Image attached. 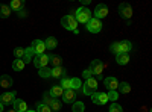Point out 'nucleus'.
<instances>
[{
  "label": "nucleus",
  "mask_w": 152,
  "mask_h": 112,
  "mask_svg": "<svg viewBox=\"0 0 152 112\" xmlns=\"http://www.w3.org/2000/svg\"><path fill=\"white\" fill-rule=\"evenodd\" d=\"M131 48H132L131 41L123 40V41H116V43H113L111 47H110V50H111L113 53L119 55V53H129V52H131Z\"/></svg>",
  "instance_id": "obj_1"
},
{
  "label": "nucleus",
  "mask_w": 152,
  "mask_h": 112,
  "mask_svg": "<svg viewBox=\"0 0 152 112\" xmlns=\"http://www.w3.org/2000/svg\"><path fill=\"white\" fill-rule=\"evenodd\" d=\"M73 17H75V20L78 21V23H88V20L91 18V11L88 9V8H85V6H81V8H78L75 11V14H73Z\"/></svg>",
  "instance_id": "obj_2"
},
{
  "label": "nucleus",
  "mask_w": 152,
  "mask_h": 112,
  "mask_svg": "<svg viewBox=\"0 0 152 112\" xmlns=\"http://www.w3.org/2000/svg\"><path fill=\"white\" fill-rule=\"evenodd\" d=\"M97 86H99L97 80H96L94 77H90V79H87V80H85V83L82 85L81 91H82V94H84V95H91L93 92H96Z\"/></svg>",
  "instance_id": "obj_3"
},
{
  "label": "nucleus",
  "mask_w": 152,
  "mask_h": 112,
  "mask_svg": "<svg viewBox=\"0 0 152 112\" xmlns=\"http://www.w3.org/2000/svg\"><path fill=\"white\" fill-rule=\"evenodd\" d=\"M61 24H62V27L70 30V32H75V30H78V21L75 20L73 14H69V15H64L61 18Z\"/></svg>",
  "instance_id": "obj_4"
},
{
  "label": "nucleus",
  "mask_w": 152,
  "mask_h": 112,
  "mask_svg": "<svg viewBox=\"0 0 152 112\" xmlns=\"http://www.w3.org/2000/svg\"><path fill=\"white\" fill-rule=\"evenodd\" d=\"M32 62H34V65L40 70V68H44V67H47V64L50 62V55H38V56H34V59H32Z\"/></svg>",
  "instance_id": "obj_5"
},
{
  "label": "nucleus",
  "mask_w": 152,
  "mask_h": 112,
  "mask_svg": "<svg viewBox=\"0 0 152 112\" xmlns=\"http://www.w3.org/2000/svg\"><path fill=\"white\" fill-rule=\"evenodd\" d=\"M87 30L91 32V33H99L100 30H102V23H100V20L91 17L87 23Z\"/></svg>",
  "instance_id": "obj_6"
},
{
  "label": "nucleus",
  "mask_w": 152,
  "mask_h": 112,
  "mask_svg": "<svg viewBox=\"0 0 152 112\" xmlns=\"http://www.w3.org/2000/svg\"><path fill=\"white\" fill-rule=\"evenodd\" d=\"M104 68H105V65L102 64V61H99V59H94V61H91V64H90V70L93 74H96V76H102V71H104Z\"/></svg>",
  "instance_id": "obj_7"
},
{
  "label": "nucleus",
  "mask_w": 152,
  "mask_h": 112,
  "mask_svg": "<svg viewBox=\"0 0 152 112\" xmlns=\"http://www.w3.org/2000/svg\"><path fill=\"white\" fill-rule=\"evenodd\" d=\"M91 102L94 103V105H97V106H102V105H105L107 102H108V97H107V94L105 92H93L91 95Z\"/></svg>",
  "instance_id": "obj_8"
},
{
  "label": "nucleus",
  "mask_w": 152,
  "mask_h": 112,
  "mask_svg": "<svg viewBox=\"0 0 152 112\" xmlns=\"http://www.w3.org/2000/svg\"><path fill=\"white\" fill-rule=\"evenodd\" d=\"M119 12L125 20H129L132 17V8H131L129 3H120L119 5Z\"/></svg>",
  "instance_id": "obj_9"
},
{
  "label": "nucleus",
  "mask_w": 152,
  "mask_h": 112,
  "mask_svg": "<svg viewBox=\"0 0 152 112\" xmlns=\"http://www.w3.org/2000/svg\"><path fill=\"white\" fill-rule=\"evenodd\" d=\"M76 97H78V91H75V90H66L64 94H62V102L73 105L76 102Z\"/></svg>",
  "instance_id": "obj_10"
},
{
  "label": "nucleus",
  "mask_w": 152,
  "mask_h": 112,
  "mask_svg": "<svg viewBox=\"0 0 152 112\" xmlns=\"http://www.w3.org/2000/svg\"><path fill=\"white\" fill-rule=\"evenodd\" d=\"M15 95H17L15 91H11V92L2 94V95H0V103H2V105H12V103H14V100L17 98Z\"/></svg>",
  "instance_id": "obj_11"
},
{
  "label": "nucleus",
  "mask_w": 152,
  "mask_h": 112,
  "mask_svg": "<svg viewBox=\"0 0 152 112\" xmlns=\"http://www.w3.org/2000/svg\"><path fill=\"white\" fill-rule=\"evenodd\" d=\"M31 47L34 48L35 56H38V55H44V52H46V46H44V41H41V40H34Z\"/></svg>",
  "instance_id": "obj_12"
},
{
  "label": "nucleus",
  "mask_w": 152,
  "mask_h": 112,
  "mask_svg": "<svg viewBox=\"0 0 152 112\" xmlns=\"http://www.w3.org/2000/svg\"><path fill=\"white\" fill-rule=\"evenodd\" d=\"M107 15H108V8H107V5L99 3V5L96 6V9H94V18L100 20V18H104V17H107Z\"/></svg>",
  "instance_id": "obj_13"
},
{
  "label": "nucleus",
  "mask_w": 152,
  "mask_h": 112,
  "mask_svg": "<svg viewBox=\"0 0 152 112\" xmlns=\"http://www.w3.org/2000/svg\"><path fill=\"white\" fill-rule=\"evenodd\" d=\"M104 83H105V86H107L110 91H117V88H119V80L116 77H113V76L105 77L104 79Z\"/></svg>",
  "instance_id": "obj_14"
},
{
  "label": "nucleus",
  "mask_w": 152,
  "mask_h": 112,
  "mask_svg": "<svg viewBox=\"0 0 152 112\" xmlns=\"http://www.w3.org/2000/svg\"><path fill=\"white\" fill-rule=\"evenodd\" d=\"M12 109H14L15 112H26L28 111V105L24 100H21V98H15L14 103H12Z\"/></svg>",
  "instance_id": "obj_15"
},
{
  "label": "nucleus",
  "mask_w": 152,
  "mask_h": 112,
  "mask_svg": "<svg viewBox=\"0 0 152 112\" xmlns=\"http://www.w3.org/2000/svg\"><path fill=\"white\" fill-rule=\"evenodd\" d=\"M35 56V52H34V48L32 47H26L24 48V56H23V62L24 64H29V62H32Z\"/></svg>",
  "instance_id": "obj_16"
},
{
  "label": "nucleus",
  "mask_w": 152,
  "mask_h": 112,
  "mask_svg": "<svg viewBox=\"0 0 152 112\" xmlns=\"http://www.w3.org/2000/svg\"><path fill=\"white\" fill-rule=\"evenodd\" d=\"M49 92H50V95H52L53 98H58V97H62V94H64V90H62L59 85H53L52 88L49 90Z\"/></svg>",
  "instance_id": "obj_17"
},
{
  "label": "nucleus",
  "mask_w": 152,
  "mask_h": 112,
  "mask_svg": "<svg viewBox=\"0 0 152 112\" xmlns=\"http://www.w3.org/2000/svg\"><path fill=\"white\" fill-rule=\"evenodd\" d=\"M66 74H67V70L66 68H62V67H53L52 68V77H64L66 76Z\"/></svg>",
  "instance_id": "obj_18"
},
{
  "label": "nucleus",
  "mask_w": 152,
  "mask_h": 112,
  "mask_svg": "<svg viewBox=\"0 0 152 112\" xmlns=\"http://www.w3.org/2000/svg\"><path fill=\"white\" fill-rule=\"evenodd\" d=\"M0 86H2V88H9V86H12V77L8 76V74L0 76Z\"/></svg>",
  "instance_id": "obj_19"
},
{
  "label": "nucleus",
  "mask_w": 152,
  "mask_h": 112,
  "mask_svg": "<svg viewBox=\"0 0 152 112\" xmlns=\"http://www.w3.org/2000/svg\"><path fill=\"white\" fill-rule=\"evenodd\" d=\"M116 62L119 65H126L129 62V55L128 53H119V55H116Z\"/></svg>",
  "instance_id": "obj_20"
},
{
  "label": "nucleus",
  "mask_w": 152,
  "mask_h": 112,
  "mask_svg": "<svg viewBox=\"0 0 152 112\" xmlns=\"http://www.w3.org/2000/svg\"><path fill=\"white\" fill-rule=\"evenodd\" d=\"M8 6L11 8V11H15V12H18L20 9H23L24 2H23V0H12V2H11Z\"/></svg>",
  "instance_id": "obj_21"
},
{
  "label": "nucleus",
  "mask_w": 152,
  "mask_h": 112,
  "mask_svg": "<svg viewBox=\"0 0 152 112\" xmlns=\"http://www.w3.org/2000/svg\"><path fill=\"white\" fill-rule=\"evenodd\" d=\"M70 85H72V90L81 91V88H82V80H81L79 77H72V79H70Z\"/></svg>",
  "instance_id": "obj_22"
},
{
  "label": "nucleus",
  "mask_w": 152,
  "mask_h": 112,
  "mask_svg": "<svg viewBox=\"0 0 152 112\" xmlns=\"http://www.w3.org/2000/svg\"><path fill=\"white\" fill-rule=\"evenodd\" d=\"M44 46H46V48H49V50H53V48H56V46H58V41L53 38V36H49V38H46V41H44Z\"/></svg>",
  "instance_id": "obj_23"
},
{
  "label": "nucleus",
  "mask_w": 152,
  "mask_h": 112,
  "mask_svg": "<svg viewBox=\"0 0 152 112\" xmlns=\"http://www.w3.org/2000/svg\"><path fill=\"white\" fill-rule=\"evenodd\" d=\"M38 74H40V77H43V79H49V77H52V70L49 67H44V68L38 70Z\"/></svg>",
  "instance_id": "obj_24"
},
{
  "label": "nucleus",
  "mask_w": 152,
  "mask_h": 112,
  "mask_svg": "<svg viewBox=\"0 0 152 112\" xmlns=\"http://www.w3.org/2000/svg\"><path fill=\"white\" fill-rule=\"evenodd\" d=\"M24 67H26V64L23 62V59H15L14 62H12V70L14 71H21Z\"/></svg>",
  "instance_id": "obj_25"
},
{
  "label": "nucleus",
  "mask_w": 152,
  "mask_h": 112,
  "mask_svg": "<svg viewBox=\"0 0 152 112\" xmlns=\"http://www.w3.org/2000/svg\"><path fill=\"white\" fill-rule=\"evenodd\" d=\"M11 8L8 6V5H0V17L2 18H8L9 15H11Z\"/></svg>",
  "instance_id": "obj_26"
},
{
  "label": "nucleus",
  "mask_w": 152,
  "mask_h": 112,
  "mask_svg": "<svg viewBox=\"0 0 152 112\" xmlns=\"http://www.w3.org/2000/svg\"><path fill=\"white\" fill-rule=\"evenodd\" d=\"M59 86L62 90H72V85H70V77H67V76H64V77H61V83H59Z\"/></svg>",
  "instance_id": "obj_27"
},
{
  "label": "nucleus",
  "mask_w": 152,
  "mask_h": 112,
  "mask_svg": "<svg viewBox=\"0 0 152 112\" xmlns=\"http://www.w3.org/2000/svg\"><path fill=\"white\" fill-rule=\"evenodd\" d=\"M122 94H128L129 91H131V85L128 83V82H122V83H119V88H117Z\"/></svg>",
  "instance_id": "obj_28"
},
{
  "label": "nucleus",
  "mask_w": 152,
  "mask_h": 112,
  "mask_svg": "<svg viewBox=\"0 0 152 112\" xmlns=\"http://www.w3.org/2000/svg\"><path fill=\"white\" fill-rule=\"evenodd\" d=\"M52 102H53V97L50 95V92H49V91H46V92L43 94V102H41V103H44L46 106H49V108H50Z\"/></svg>",
  "instance_id": "obj_29"
},
{
  "label": "nucleus",
  "mask_w": 152,
  "mask_h": 112,
  "mask_svg": "<svg viewBox=\"0 0 152 112\" xmlns=\"http://www.w3.org/2000/svg\"><path fill=\"white\" fill-rule=\"evenodd\" d=\"M72 109H73V112H84V111H85V105H84L82 102H78V100H76V102L73 103Z\"/></svg>",
  "instance_id": "obj_30"
},
{
  "label": "nucleus",
  "mask_w": 152,
  "mask_h": 112,
  "mask_svg": "<svg viewBox=\"0 0 152 112\" xmlns=\"http://www.w3.org/2000/svg\"><path fill=\"white\" fill-rule=\"evenodd\" d=\"M35 111H37V112H52L49 106H46V105H44V103H41V102H38V103H37Z\"/></svg>",
  "instance_id": "obj_31"
},
{
  "label": "nucleus",
  "mask_w": 152,
  "mask_h": 112,
  "mask_svg": "<svg viewBox=\"0 0 152 112\" xmlns=\"http://www.w3.org/2000/svg\"><path fill=\"white\" fill-rule=\"evenodd\" d=\"M50 111L52 112H59L61 111V102L58 100V98H53L52 105H50Z\"/></svg>",
  "instance_id": "obj_32"
},
{
  "label": "nucleus",
  "mask_w": 152,
  "mask_h": 112,
  "mask_svg": "<svg viewBox=\"0 0 152 112\" xmlns=\"http://www.w3.org/2000/svg\"><path fill=\"white\" fill-rule=\"evenodd\" d=\"M50 62L55 65V67H61V62H62V59H61V56H56V55H50Z\"/></svg>",
  "instance_id": "obj_33"
},
{
  "label": "nucleus",
  "mask_w": 152,
  "mask_h": 112,
  "mask_svg": "<svg viewBox=\"0 0 152 112\" xmlns=\"http://www.w3.org/2000/svg\"><path fill=\"white\" fill-rule=\"evenodd\" d=\"M14 55H15V59H23V56H24V47L14 48Z\"/></svg>",
  "instance_id": "obj_34"
},
{
  "label": "nucleus",
  "mask_w": 152,
  "mask_h": 112,
  "mask_svg": "<svg viewBox=\"0 0 152 112\" xmlns=\"http://www.w3.org/2000/svg\"><path fill=\"white\" fill-rule=\"evenodd\" d=\"M107 97H108V100H111V102L116 103V100L119 98V92H117V91H110V92L107 94Z\"/></svg>",
  "instance_id": "obj_35"
},
{
  "label": "nucleus",
  "mask_w": 152,
  "mask_h": 112,
  "mask_svg": "<svg viewBox=\"0 0 152 112\" xmlns=\"http://www.w3.org/2000/svg\"><path fill=\"white\" fill-rule=\"evenodd\" d=\"M110 112H123V108L119 103H113L110 106Z\"/></svg>",
  "instance_id": "obj_36"
},
{
  "label": "nucleus",
  "mask_w": 152,
  "mask_h": 112,
  "mask_svg": "<svg viewBox=\"0 0 152 112\" xmlns=\"http://www.w3.org/2000/svg\"><path fill=\"white\" fill-rule=\"evenodd\" d=\"M82 77L87 80V79H90V77H93V73L90 71V70H85L84 73H82Z\"/></svg>",
  "instance_id": "obj_37"
},
{
  "label": "nucleus",
  "mask_w": 152,
  "mask_h": 112,
  "mask_svg": "<svg viewBox=\"0 0 152 112\" xmlns=\"http://www.w3.org/2000/svg\"><path fill=\"white\" fill-rule=\"evenodd\" d=\"M17 14H18V17L21 18V17H26V15H28V12H26V9H20Z\"/></svg>",
  "instance_id": "obj_38"
},
{
  "label": "nucleus",
  "mask_w": 152,
  "mask_h": 112,
  "mask_svg": "<svg viewBox=\"0 0 152 112\" xmlns=\"http://www.w3.org/2000/svg\"><path fill=\"white\" fill-rule=\"evenodd\" d=\"M82 5H90V0H81Z\"/></svg>",
  "instance_id": "obj_39"
},
{
  "label": "nucleus",
  "mask_w": 152,
  "mask_h": 112,
  "mask_svg": "<svg viewBox=\"0 0 152 112\" xmlns=\"http://www.w3.org/2000/svg\"><path fill=\"white\" fill-rule=\"evenodd\" d=\"M0 112H3V105L0 103Z\"/></svg>",
  "instance_id": "obj_40"
},
{
  "label": "nucleus",
  "mask_w": 152,
  "mask_h": 112,
  "mask_svg": "<svg viewBox=\"0 0 152 112\" xmlns=\"http://www.w3.org/2000/svg\"><path fill=\"white\" fill-rule=\"evenodd\" d=\"M26 112H37V111H35V109H28Z\"/></svg>",
  "instance_id": "obj_41"
},
{
  "label": "nucleus",
  "mask_w": 152,
  "mask_h": 112,
  "mask_svg": "<svg viewBox=\"0 0 152 112\" xmlns=\"http://www.w3.org/2000/svg\"><path fill=\"white\" fill-rule=\"evenodd\" d=\"M8 112H15V111H14V109H9V111H8Z\"/></svg>",
  "instance_id": "obj_42"
}]
</instances>
